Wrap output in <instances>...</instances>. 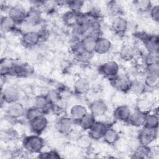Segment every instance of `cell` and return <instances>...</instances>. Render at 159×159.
Masks as SVG:
<instances>
[{
	"label": "cell",
	"instance_id": "obj_1",
	"mask_svg": "<svg viewBox=\"0 0 159 159\" xmlns=\"http://www.w3.org/2000/svg\"><path fill=\"white\" fill-rule=\"evenodd\" d=\"M22 148L25 152L30 154H39L45 147L44 139L38 134L25 137L22 140Z\"/></svg>",
	"mask_w": 159,
	"mask_h": 159
},
{
	"label": "cell",
	"instance_id": "obj_2",
	"mask_svg": "<svg viewBox=\"0 0 159 159\" xmlns=\"http://www.w3.org/2000/svg\"><path fill=\"white\" fill-rule=\"evenodd\" d=\"M139 37L142 42L146 52L153 54H158L159 40L158 35L140 33Z\"/></svg>",
	"mask_w": 159,
	"mask_h": 159
},
{
	"label": "cell",
	"instance_id": "obj_3",
	"mask_svg": "<svg viewBox=\"0 0 159 159\" xmlns=\"http://www.w3.org/2000/svg\"><path fill=\"white\" fill-rule=\"evenodd\" d=\"M137 134V141L140 145L150 146L158 138V129H153L145 127H140Z\"/></svg>",
	"mask_w": 159,
	"mask_h": 159
},
{
	"label": "cell",
	"instance_id": "obj_4",
	"mask_svg": "<svg viewBox=\"0 0 159 159\" xmlns=\"http://www.w3.org/2000/svg\"><path fill=\"white\" fill-rule=\"evenodd\" d=\"M120 67L115 60H108L99 66L98 71L101 75L109 80L119 74Z\"/></svg>",
	"mask_w": 159,
	"mask_h": 159
},
{
	"label": "cell",
	"instance_id": "obj_5",
	"mask_svg": "<svg viewBox=\"0 0 159 159\" xmlns=\"http://www.w3.org/2000/svg\"><path fill=\"white\" fill-rule=\"evenodd\" d=\"M110 80L113 88L122 93L129 91L132 81L130 77L127 74H119Z\"/></svg>",
	"mask_w": 159,
	"mask_h": 159
},
{
	"label": "cell",
	"instance_id": "obj_6",
	"mask_svg": "<svg viewBox=\"0 0 159 159\" xmlns=\"http://www.w3.org/2000/svg\"><path fill=\"white\" fill-rule=\"evenodd\" d=\"M1 99L2 105L3 102L10 104L19 102L20 99V92L16 87L13 86H7L3 89H1Z\"/></svg>",
	"mask_w": 159,
	"mask_h": 159
},
{
	"label": "cell",
	"instance_id": "obj_7",
	"mask_svg": "<svg viewBox=\"0 0 159 159\" xmlns=\"http://www.w3.org/2000/svg\"><path fill=\"white\" fill-rule=\"evenodd\" d=\"M29 124L33 133L40 135L46 130L48 120L45 114H41L29 121Z\"/></svg>",
	"mask_w": 159,
	"mask_h": 159
},
{
	"label": "cell",
	"instance_id": "obj_8",
	"mask_svg": "<svg viewBox=\"0 0 159 159\" xmlns=\"http://www.w3.org/2000/svg\"><path fill=\"white\" fill-rule=\"evenodd\" d=\"M27 11H26L22 5L15 4L9 7L7 15L13 19L18 25H20L25 20Z\"/></svg>",
	"mask_w": 159,
	"mask_h": 159
},
{
	"label": "cell",
	"instance_id": "obj_9",
	"mask_svg": "<svg viewBox=\"0 0 159 159\" xmlns=\"http://www.w3.org/2000/svg\"><path fill=\"white\" fill-rule=\"evenodd\" d=\"M74 121L70 117L61 116L55 124V129L57 132L62 135L69 134L73 127Z\"/></svg>",
	"mask_w": 159,
	"mask_h": 159
},
{
	"label": "cell",
	"instance_id": "obj_10",
	"mask_svg": "<svg viewBox=\"0 0 159 159\" xmlns=\"http://www.w3.org/2000/svg\"><path fill=\"white\" fill-rule=\"evenodd\" d=\"M25 112V109L24 106L19 102L8 104L6 111V116L9 119L13 120H16L24 116Z\"/></svg>",
	"mask_w": 159,
	"mask_h": 159
},
{
	"label": "cell",
	"instance_id": "obj_11",
	"mask_svg": "<svg viewBox=\"0 0 159 159\" xmlns=\"http://www.w3.org/2000/svg\"><path fill=\"white\" fill-rule=\"evenodd\" d=\"M128 27V22L122 16L114 17L111 22L112 30L119 36L124 35L127 31Z\"/></svg>",
	"mask_w": 159,
	"mask_h": 159
},
{
	"label": "cell",
	"instance_id": "obj_12",
	"mask_svg": "<svg viewBox=\"0 0 159 159\" xmlns=\"http://www.w3.org/2000/svg\"><path fill=\"white\" fill-rule=\"evenodd\" d=\"M42 21V11L40 9L32 6L27 11L25 22L31 27L39 25Z\"/></svg>",
	"mask_w": 159,
	"mask_h": 159
},
{
	"label": "cell",
	"instance_id": "obj_13",
	"mask_svg": "<svg viewBox=\"0 0 159 159\" xmlns=\"http://www.w3.org/2000/svg\"><path fill=\"white\" fill-rule=\"evenodd\" d=\"M20 40L22 45L26 48H32L41 42L38 32L33 30L23 33Z\"/></svg>",
	"mask_w": 159,
	"mask_h": 159
},
{
	"label": "cell",
	"instance_id": "obj_14",
	"mask_svg": "<svg viewBox=\"0 0 159 159\" xmlns=\"http://www.w3.org/2000/svg\"><path fill=\"white\" fill-rule=\"evenodd\" d=\"M107 109V104L101 99L94 100L90 103L89 106V112L96 118L102 117L106 114Z\"/></svg>",
	"mask_w": 159,
	"mask_h": 159
},
{
	"label": "cell",
	"instance_id": "obj_15",
	"mask_svg": "<svg viewBox=\"0 0 159 159\" xmlns=\"http://www.w3.org/2000/svg\"><path fill=\"white\" fill-rule=\"evenodd\" d=\"M100 37L93 33H88L80 40L85 52L88 55L95 53V47L97 39Z\"/></svg>",
	"mask_w": 159,
	"mask_h": 159
},
{
	"label": "cell",
	"instance_id": "obj_16",
	"mask_svg": "<svg viewBox=\"0 0 159 159\" xmlns=\"http://www.w3.org/2000/svg\"><path fill=\"white\" fill-rule=\"evenodd\" d=\"M108 127L105 122L96 120L93 126L88 131V134L93 140H99L102 139Z\"/></svg>",
	"mask_w": 159,
	"mask_h": 159
},
{
	"label": "cell",
	"instance_id": "obj_17",
	"mask_svg": "<svg viewBox=\"0 0 159 159\" xmlns=\"http://www.w3.org/2000/svg\"><path fill=\"white\" fill-rule=\"evenodd\" d=\"M119 57L125 61H130L135 59L138 54L137 48L130 43H125L122 45L119 50Z\"/></svg>",
	"mask_w": 159,
	"mask_h": 159
},
{
	"label": "cell",
	"instance_id": "obj_18",
	"mask_svg": "<svg viewBox=\"0 0 159 159\" xmlns=\"http://www.w3.org/2000/svg\"><path fill=\"white\" fill-rule=\"evenodd\" d=\"M33 106L39 109L42 114H45L52 109V104L48 99L46 94H40L35 97Z\"/></svg>",
	"mask_w": 159,
	"mask_h": 159
},
{
	"label": "cell",
	"instance_id": "obj_19",
	"mask_svg": "<svg viewBox=\"0 0 159 159\" xmlns=\"http://www.w3.org/2000/svg\"><path fill=\"white\" fill-rule=\"evenodd\" d=\"M131 109L127 105H119L115 108L113 112L114 119L122 122H127L130 114Z\"/></svg>",
	"mask_w": 159,
	"mask_h": 159
},
{
	"label": "cell",
	"instance_id": "obj_20",
	"mask_svg": "<svg viewBox=\"0 0 159 159\" xmlns=\"http://www.w3.org/2000/svg\"><path fill=\"white\" fill-rule=\"evenodd\" d=\"M81 15L82 13L81 12H75L68 10L63 14L61 19L65 25L73 28L78 23Z\"/></svg>",
	"mask_w": 159,
	"mask_h": 159
},
{
	"label": "cell",
	"instance_id": "obj_21",
	"mask_svg": "<svg viewBox=\"0 0 159 159\" xmlns=\"http://www.w3.org/2000/svg\"><path fill=\"white\" fill-rule=\"evenodd\" d=\"M90 89V83L89 80L84 77L78 78L73 84V89L77 95L82 96L87 94Z\"/></svg>",
	"mask_w": 159,
	"mask_h": 159
},
{
	"label": "cell",
	"instance_id": "obj_22",
	"mask_svg": "<svg viewBox=\"0 0 159 159\" xmlns=\"http://www.w3.org/2000/svg\"><path fill=\"white\" fill-rule=\"evenodd\" d=\"M33 68L27 64L16 63L12 72V75L19 78L27 77L33 73Z\"/></svg>",
	"mask_w": 159,
	"mask_h": 159
},
{
	"label": "cell",
	"instance_id": "obj_23",
	"mask_svg": "<svg viewBox=\"0 0 159 159\" xmlns=\"http://www.w3.org/2000/svg\"><path fill=\"white\" fill-rule=\"evenodd\" d=\"M112 48L111 42L107 38L99 37L96 40L95 53L98 55H105L110 52Z\"/></svg>",
	"mask_w": 159,
	"mask_h": 159
},
{
	"label": "cell",
	"instance_id": "obj_24",
	"mask_svg": "<svg viewBox=\"0 0 159 159\" xmlns=\"http://www.w3.org/2000/svg\"><path fill=\"white\" fill-rule=\"evenodd\" d=\"M88 113L87 108L80 104L73 105L70 110V117L74 122H78L84 116Z\"/></svg>",
	"mask_w": 159,
	"mask_h": 159
},
{
	"label": "cell",
	"instance_id": "obj_25",
	"mask_svg": "<svg viewBox=\"0 0 159 159\" xmlns=\"http://www.w3.org/2000/svg\"><path fill=\"white\" fill-rule=\"evenodd\" d=\"M153 154L150 146L138 144L133 150L131 154L132 158H149Z\"/></svg>",
	"mask_w": 159,
	"mask_h": 159
},
{
	"label": "cell",
	"instance_id": "obj_26",
	"mask_svg": "<svg viewBox=\"0 0 159 159\" xmlns=\"http://www.w3.org/2000/svg\"><path fill=\"white\" fill-rule=\"evenodd\" d=\"M17 25L18 24L7 15L1 16L0 27L2 32L9 33L14 32L17 29Z\"/></svg>",
	"mask_w": 159,
	"mask_h": 159
},
{
	"label": "cell",
	"instance_id": "obj_27",
	"mask_svg": "<svg viewBox=\"0 0 159 159\" xmlns=\"http://www.w3.org/2000/svg\"><path fill=\"white\" fill-rule=\"evenodd\" d=\"M146 114L135 110L134 112H132L127 122L132 127L140 128L143 126Z\"/></svg>",
	"mask_w": 159,
	"mask_h": 159
},
{
	"label": "cell",
	"instance_id": "obj_28",
	"mask_svg": "<svg viewBox=\"0 0 159 159\" xmlns=\"http://www.w3.org/2000/svg\"><path fill=\"white\" fill-rule=\"evenodd\" d=\"M119 134L114 128L108 127L102 137L103 141L108 145H114L119 140Z\"/></svg>",
	"mask_w": 159,
	"mask_h": 159
},
{
	"label": "cell",
	"instance_id": "obj_29",
	"mask_svg": "<svg viewBox=\"0 0 159 159\" xmlns=\"http://www.w3.org/2000/svg\"><path fill=\"white\" fill-rule=\"evenodd\" d=\"M16 62L8 58H3L0 62V73L1 76L12 75V70Z\"/></svg>",
	"mask_w": 159,
	"mask_h": 159
},
{
	"label": "cell",
	"instance_id": "obj_30",
	"mask_svg": "<svg viewBox=\"0 0 159 159\" xmlns=\"http://www.w3.org/2000/svg\"><path fill=\"white\" fill-rule=\"evenodd\" d=\"M71 54L76 58L77 60H86L88 57V54H87L80 42L79 41H75V42L71 46Z\"/></svg>",
	"mask_w": 159,
	"mask_h": 159
},
{
	"label": "cell",
	"instance_id": "obj_31",
	"mask_svg": "<svg viewBox=\"0 0 159 159\" xmlns=\"http://www.w3.org/2000/svg\"><path fill=\"white\" fill-rule=\"evenodd\" d=\"M147 89L143 81L140 80H132L129 92L140 96L145 94Z\"/></svg>",
	"mask_w": 159,
	"mask_h": 159
},
{
	"label": "cell",
	"instance_id": "obj_32",
	"mask_svg": "<svg viewBox=\"0 0 159 159\" xmlns=\"http://www.w3.org/2000/svg\"><path fill=\"white\" fill-rule=\"evenodd\" d=\"M96 122V118L90 112H88L78 122V124L83 130L88 131Z\"/></svg>",
	"mask_w": 159,
	"mask_h": 159
},
{
	"label": "cell",
	"instance_id": "obj_33",
	"mask_svg": "<svg viewBox=\"0 0 159 159\" xmlns=\"http://www.w3.org/2000/svg\"><path fill=\"white\" fill-rule=\"evenodd\" d=\"M158 114L150 112L146 114L143 124L144 127L153 129H158Z\"/></svg>",
	"mask_w": 159,
	"mask_h": 159
},
{
	"label": "cell",
	"instance_id": "obj_34",
	"mask_svg": "<svg viewBox=\"0 0 159 159\" xmlns=\"http://www.w3.org/2000/svg\"><path fill=\"white\" fill-rule=\"evenodd\" d=\"M143 81L147 89H157L159 86V75L146 74Z\"/></svg>",
	"mask_w": 159,
	"mask_h": 159
},
{
	"label": "cell",
	"instance_id": "obj_35",
	"mask_svg": "<svg viewBox=\"0 0 159 159\" xmlns=\"http://www.w3.org/2000/svg\"><path fill=\"white\" fill-rule=\"evenodd\" d=\"M153 103L147 98L139 99L136 102V109L144 113H148L152 109Z\"/></svg>",
	"mask_w": 159,
	"mask_h": 159
},
{
	"label": "cell",
	"instance_id": "obj_36",
	"mask_svg": "<svg viewBox=\"0 0 159 159\" xmlns=\"http://www.w3.org/2000/svg\"><path fill=\"white\" fill-rule=\"evenodd\" d=\"M135 9L140 13L149 12L150 9L153 6L152 2L148 0H138L133 2Z\"/></svg>",
	"mask_w": 159,
	"mask_h": 159
},
{
	"label": "cell",
	"instance_id": "obj_37",
	"mask_svg": "<svg viewBox=\"0 0 159 159\" xmlns=\"http://www.w3.org/2000/svg\"><path fill=\"white\" fill-rule=\"evenodd\" d=\"M92 139L88 134L80 135L76 140V145L81 149H88L92 143Z\"/></svg>",
	"mask_w": 159,
	"mask_h": 159
},
{
	"label": "cell",
	"instance_id": "obj_38",
	"mask_svg": "<svg viewBox=\"0 0 159 159\" xmlns=\"http://www.w3.org/2000/svg\"><path fill=\"white\" fill-rule=\"evenodd\" d=\"M107 6L109 11L112 14H113L114 17L122 16V14L123 13V9L121 4L118 1H109L107 4Z\"/></svg>",
	"mask_w": 159,
	"mask_h": 159
},
{
	"label": "cell",
	"instance_id": "obj_39",
	"mask_svg": "<svg viewBox=\"0 0 159 159\" xmlns=\"http://www.w3.org/2000/svg\"><path fill=\"white\" fill-rule=\"evenodd\" d=\"M84 1L81 0L65 1L64 6H66L68 10L75 12H80V11L84 6Z\"/></svg>",
	"mask_w": 159,
	"mask_h": 159
},
{
	"label": "cell",
	"instance_id": "obj_40",
	"mask_svg": "<svg viewBox=\"0 0 159 159\" xmlns=\"http://www.w3.org/2000/svg\"><path fill=\"white\" fill-rule=\"evenodd\" d=\"M142 60L145 65V66L155 63H158V54H153L151 53H148L145 50L144 52L142 53L141 55Z\"/></svg>",
	"mask_w": 159,
	"mask_h": 159
},
{
	"label": "cell",
	"instance_id": "obj_41",
	"mask_svg": "<svg viewBox=\"0 0 159 159\" xmlns=\"http://www.w3.org/2000/svg\"><path fill=\"white\" fill-rule=\"evenodd\" d=\"M85 14L89 18L97 20H99L102 16V14L100 8L94 5L90 6Z\"/></svg>",
	"mask_w": 159,
	"mask_h": 159
},
{
	"label": "cell",
	"instance_id": "obj_42",
	"mask_svg": "<svg viewBox=\"0 0 159 159\" xmlns=\"http://www.w3.org/2000/svg\"><path fill=\"white\" fill-rule=\"evenodd\" d=\"M39 158L42 159H55V158H60L61 156L55 150H50L46 152H41L38 154Z\"/></svg>",
	"mask_w": 159,
	"mask_h": 159
},
{
	"label": "cell",
	"instance_id": "obj_43",
	"mask_svg": "<svg viewBox=\"0 0 159 159\" xmlns=\"http://www.w3.org/2000/svg\"><path fill=\"white\" fill-rule=\"evenodd\" d=\"M42 114V113L39 109H37L36 107H35L34 106H32V107H29L28 109L25 110L24 116L25 117L26 119L28 121H30L33 118L35 117L36 116H39V114Z\"/></svg>",
	"mask_w": 159,
	"mask_h": 159
},
{
	"label": "cell",
	"instance_id": "obj_44",
	"mask_svg": "<svg viewBox=\"0 0 159 159\" xmlns=\"http://www.w3.org/2000/svg\"><path fill=\"white\" fill-rule=\"evenodd\" d=\"M149 14L154 22L158 24L159 22V6L158 4L153 5L149 11Z\"/></svg>",
	"mask_w": 159,
	"mask_h": 159
},
{
	"label": "cell",
	"instance_id": "obj_45",
	"mask_svg": "<svg viewBox=\"0 0 159 159\" xmlns=\"http://www.w3.org/2000/svg\"><path fill=\"white\" fill-rule=\"evenodd\" d=\"M146 74L159 75V63H155L145 66Z\"/></svg>",
	"mask_w": 159,
	"mask_h": 159
},
{
	"label": "cell",
	"instance_id": "obj_46",
	"mask_svg": "<svg viewBox=\"0 0 159 159\" xmlns=\"http://www.w3.org/2000/svg\"><path fill=\"white\" fill-rule=\"evenodd\" d=\"M39 36H40V42H45L46 40H48L49 36H50V32L48 30V29H47L45 27H41L40 29H39V30H37Z\"/></svg>",
	"mask_w": 159,
	"mask_h": 159
}]
</instances>
